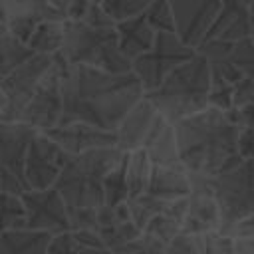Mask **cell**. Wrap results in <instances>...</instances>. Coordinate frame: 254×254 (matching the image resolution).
<instances>
[{"mask_svg": "<svg viewBox=\"0 0 254 254\" xmlns=\"http://www.w3.org/2000/svg\"><path fill=\"white\" fill-rule=\"evenodd\" d=\"M222 228V212L208 177L190 173V192L187 196V214L181 232H208Z\"/></svg>", "mask_w": 254, "mask_h": 254, "instance_id": "4fadbf2b", "label": "cell"}, {"mask_svg": "<svg viewBox=\"0 0 254 254\" xmlns=\"http://www.w3.org/2000/svg\"><path fill=\"white\" fill-rule=\"evenodd\" d=\"M222 232H226L232 238H254V214H248V216L234 220L232 224L222 228Z\"/></svg>", "mask_w": 254, "mask_h": 254, "instance_id": "8d00e7d4", "label": "cell"}, {"mask_svg": "<svg viewBox=\"0 0 254 254\" xmlns=\"http://www.w3.org/2000/svg\"><path fill=\"white\" fill-rule=\"evenodd\" d=\"M210 64L206 56L194 52L189 60L179 64L157 87L145 91V97L171 123L208 107Z\"/></svg>", "mask_w": 254, "mask_h": 254, "instance_id": "277c9868", "label": "cell"}, {"mask_svg": "<svg viewBox=\"0 0 254 254\" xmlns=\"http://www.w3.org/2000/svg\"><path fill=\"white\" fill-rule=\"evenodd\" d=\"M103 198L107 206H117L129 198V189H127V153L123 159L107 171L103 179Z\"/></svg>", "mask_w": 254, "mask_h": 254, "instance_id": "83f0119b", "label": "cell"}, {"mask_svg": "<svg viewBox=\"0 0 254 254\" xmlns=\"http://www.w3.org/2000/svg\"><path fill=\"white\" fill-rule=\"evenodd\" d=\"M153 165H179V149L175 137V123H171L165 115H161L151 129L147 141L143 143Z\"/></svg>", "mask_w": 254, "mask_h": 254, "instance_id": "cb8c5ba5", "label": "cell"}, {"mask_svg": "<svg viewBox=\"0 0 254 254\" xmlns=\"http://www.w3.org/2000/svg\"><path fill=\"white\" fill-rule=\"evenodd\" d=\"M208 179L220 204L222 228L242 216L254 214V161L244 159L234 169Z\"/></svg>", "mask_w": 254, "mask_h": 254, "instance_id": "52a82bcc", "label": "cell"}, {"mask_svg": "<svg viewBox=\"0 0 254 254\" xmlns=\"http://www.w3.org/2000/svg\"><path fill=\"white\" fill-rule=\"evenodd\" d=\"M151 169L153 161L149 159L147 151L143 147L133 149L127 153V189H129V198H135L143 194L149 187L151 179Z\"/></svg>", "mask_w": 254, "mask_h": 254, "instance_id": "484cf974", "label": "cell"}, {"mask_svg": "<svg viewBox=\"0 0 254 254\" xmlns=\"http://www.w3.org/2000/svg\"><path fill=\"white\" fill-rule=\"evenodd\" d=\"M20 198L26 210V226L48 230L52 234L71 228L67 204L56 185L48 189H28L20 192Z\"/></svg>", "mask_w": 254, "mask_h": 254, "instance_id": "7c38bea8", "label": "cell"}, {"mask_svg": "<svg viewBox=\"0 0 254 254\" xmlns=\"http://www.w3.org/2000/svg\"><path fill=\"white\" fill-rule=\"evenodd\" d=\"M93 0H50L62 20H79Z\"/></svg>", "mask_w": 254, "mask_h": 254, "instance_id": "e575fe53", "label": "cell"}, {"mask_svg": "<svg viewBox=\"0 0 254 254\" xmlns=\"http://www.w3.org/2000/svg\"><path fill=\"white\" fill-rule=\"evenodd\" d=\"M175 16V30L189 46L196 48L212 20L216 18L222 0H169Z\"/></svg>", "mask_w": 254, "mask_h": 254, "instance_id": "5bb4252c", "label": "cell"}, {"mask_svg": "<svg viewBox=\"0 0 254 254\" xmlns=\"http://www.w3.org/2000/svg\"><path fill=\"white\" fill-rule=\"evenodd\" d=\"M54 65L52 54H34L30 60L8 71L4 77H0V87L6 97V111L0 121H20V115L32 97L34 89L38 87L40 79L46 75V71Z\"/></svg>", "mask_w": 254, "mask_h": 254, "instance_id": "30bf717a", "label": "cell"}, {"mask_svg": "<svg viewBox=\"0 0 254 254\" xmlns=\"http://www.w3.org/2000/svg\"><path fill=\"white\" fill-rule=\"evenodd\" d=\"M254 32L248 4L238 0H222V6L212 20L210 28L202 36L198 44H218V46H232L234 42L250 36ZM196 44V46H198Z\"/></svg>", "mask_w": 254, "mask_h": 254, "instance_id": "9a60e30c", "label": "cell"}, {"mask_svg": "<svg viewBox=\"0 0 254 254\" xmlns=\"http://www.w3.org/2000/svg\"><path fill=\"white\" fill-rule=\"evenodd\" d=\"M64 64H65V60L60 54H54V65L40 79L38 87L34 89L32 97L28 99V103L20 115V121L32 125L38 131H46L60 123L62 109H64V97H62Z\"/></svg>", "mask_w": 254, "mask_h": 254, "instance_id": "9c48e42d", "label": "cell"}, {"mask_svg": "<svg viewBox=\"0 0 254 254\" xmlns=\"http://www.w3.org/2000/svg\"><path fill=\"white\" fill-rule=\"evenodd\" d=\"M230 119L242 129V127H254V103H246L242 107H232L226 111Z\"/></svg>", "mask_w": 254, "mask_h": 254, "instance_id": "74e56055", "label": "cell"}, {"mask_svg": "<svg viewBox=\"0 0 254 254\" xmlns=\"http://www.w3.org/2000/svg\"><path fill=\"white\" fill-rule=\"evenodd\" d=\"M0 190H2V181H0Z\"/></svg>", "mask_w": 254, "mask_h": 254, "instance_id": "7bdbcfd3", "label": "cell"}, {"mask_svg": "<svg viewBox=\"0 0 254 254\" xmlns=\"http://www.w3.org/2000/svg\"><path fill=\"white\" fill-rule=\"evenodd\" d=\"M93 2H101V0H93Z\"/></svg>", "mask_w": 254, "mask_h": 254, "instance_id": "ee69618b", "label": "cell"}, {"mask_svg": "<svg viewBox=\"0 0 254 254\" xmlns=\"http://www.w3.org/2000/svg\"><path fill=\"white\" fill-rule=\"evenodd\" d=\"M0 16L8 32L24 42L42 20H62L50 0H0Z\"/></svg>", "mask_w": 254, "mask_h": 254, "instance_id": "e0dca14e", "label": "cell"}, {"mask_svg": "<svg viewBox=\"0 0 254 254\" xmlns=\"http://www.w3.org/2000/svg\"><path fill=\"white\" fill-rule=\"evenodd\" d=\"M145 16L149 24L155 28V32H177L175 16L169 0H151V4L145 10Z\"/></svg>", "mask_w": 254, "mask_h": 254, "instance_id": "d6a6232c", "label": "cell"}, {"mask_svg": "<svg viewBox=\"0 0 254 254\" xmlns=\"http://www.w3.org/2000/svg\"><path fill=\"white\" fill-rule=\"evenodd\" d=\"M246 103H254V79L242 75L234 83V107H242Z\"/></svg>", "mask_w": 254, "mask_h": 254, "instance_id": "d590c367", "label": "cell"}, {"mask_svg": "<svg viewBox=\"0 0 254 254\" xmlns=\"http://www.w3.org/2000/svg\"><path fill=\"white\" fill-rule=\"evenodd\" d=\"M230 60L232 64L250 79H254V38L252 34L234 42L230 48Z\"/></svg>", "mask_w": 254, "mask_h": 254, "instance_id": "836d02e7", "label": "cell"}, {"mask_svg": "<svg viewBox=\"0 0 254 254\" xmlns=\"http://www.w3.org/2000/svg\"><path fill=\"white\" fill-rule=\"evenodd\" d=\"M252 38H254V32H252Z\"/></svg>", "mask_w": 254, "mask_h": 254, "instance_id": "f6af8a7d", "label": "cell"}, {"mask_svg": "<svg viewBox=\"0 0 254 254\" xmlns=\"http://www.w3.org/2000/svg\"><path fill=\"white\" fill-rule=\"evenodd\" d=\"M240 127L216 107H204L175 121L179 159L192 175L216 177L234 169L244 159L238 153Z\"/></svg>", "mask_w": 254, "mask_h": 254, "instance_id": "7a4b0ae2", "label": "cell"}, {"mask_svg": "<svg viewBox=\"0 0 254 254\" xmlns=\"http://www.w3.org/2000/svg\"><path fill=\"white\" fill-rule=\"evenodd\" d=\"M187 214V196L169 200L141 230L145 252H167V244L183 230Z\"/></svg>", "mask_w": 254, "mask_h": 254, "instance_id": "ac0fdd59", "label": "cell"}, {"mask_svg": "<svg viewBox=\"0 0 254 254\" xmlns=\"http://www.w3.org/2000/svg\"><path fill=\"white\" fill-rule=\"evenodd\" d=\"M123 155L125 151L117 145L69 155L56 181V189L62 192L67 208H97L105 204L103 179Z\"/></svg>", "mask_w": 254, "mask_h": 254, "instance_id": "5b68a950", "label": "cell"}, {"mask_svg": "<svg viewBox=\"0 0 254 254\" xmlns=\"http://www.w3.org/2000/svg\"><path fill=\"white\" fill-rule=\"evenodd\" d=\"M147 192L161 200H175L189 196L190 192V173L179 165H153Z\"/></svg>", "mask_w": 254, "mask_h": 254, "instance_id": "ffe728a7", "label": "cell"}, {"mask_svg": "<svg viewBox=\"0 0 254 254\" xmlns=\"http://www.w3.org/2000/svg\"><path fill=\"white\" fill-rule=\"evenodd\" d=\"M115 28H117V38H119V50L123 52L125 58L131 60V64L135 58H139L153 46L155 34H157L155 28L149 24L145 12L139 16L115 22Z\"/></svg>", "mask_w": 254, "mask_h": 254, "instance_id": "7402d4cb", "label": "cell"}, {"mask_svg": "<svg viewBox=\"0 0 254 254\" xmlns=\"http://www.w3.org/2000/svg\"><path fill=\"white\" fill-rule=\"evenodd\" d=\"M145 95V89L129 71H107L85 64H64L60 123L83 121L107 131H117L125 113Z\"/></svg>", "mask_w": 254, "mask_h": 254, "instance_id": "6da1fadb", "label": "cell"}, {"mask_svg": "<svg viewBox=\"0 0 254 254\" xmlns=\"http://www.w3.org/2000/svg\"><path fill=\"white\" fill-rule=\"evenodd\" d=\"M52 232L30 228V226H14L0 232V254H48V246L52 242Z\"/></svg>", "mask_w": 254, "mask_h": 254, "instance_id": "603a6c76", "label": "cell"}, {"mask_svg": "<svg viewBox=\"0 0 254 254\" xmlns=\"http://www.w3.org/2000/svg\"><path fill=\"white\" fill-rule=\"evenodd\" d=\"M38 133L24 121H0V181L2 190L24 192L28 183L24 179V159L32 137Z\"/></svg>", "mask_w": 254, "mask_h": 254, "instance_id": "ba28073f", "label": "cell"}, {"mask_svg": "<svg viewBox=\"0 0 254 254\" xmlns=\"http://www.w3.org/2000/svg\"><path fill=\"white\" fill-rule=\"evenodd\" d=\"M238 153L242 159L254 161V127H242L238 131Z\"/></svg>", "mask_w": 254, "mask_h": 254, "instance_id": "f35d334b", "label": "cell"}, {"mask_svg": "<svg viewBox=\"0 0 254 254\" xmlns=\"http://www.w3.org/2000/svg\"><path fill=\"white\" fill-rule=\"evenodd\" d=\"M167 202H169V200H161V198H157L155 194H151V192L145 190L143 194H139V196H135V198H127V208H129V214H131L133 222L143 230L145 224H147L157 212H161Z\"/></svg>", "mask_w": 254, "mask_h": 254, "instance_id": "f1b7e54d", "label": "cell"}, {"mask_svg": "<svg viewBox=\"0 0 254 254\" xmlns=\"http://www.w3.org/2000/svg\"><path fill=\"white\" fill-rule=\"evenodd\" d=\"M234 252L238 254H254V238H232Z\"/></svg>", "mask_w": 254, "mask_h": 254, "instance_id": "ab89813d", "label": "cell"}, {"mask_svg": "<svg viewBox=\"0 0 254 254\" xmlns=\"http://www.w3.org/2000/svg\"><path fill=\"white\" fill-rule=\"evenodd\" d=\"M99 4L113 22H121L143 14L151 4V0H101Z\"/></svg>", "mask_w": 254, "mask_h": 254, "instance_id": "1f68e13d", "label": "cell"}, {"mask_svg": "<svg viewBox=\"0 0 254 254\" xmlns=\"http://www.w3.org/2000/svg\"><path fill=\"white\" fill-rule=\"evenodd\" d=\"M208 105L216 107V109H222V111H228V109L234 107V83L212 67H210Z\"/></svg>", "mask_w": 254, "mask_h": 254, "instance_id": "4dcf8cb0", "label": "cell"}, {"mask_svg": "<svg viewBox=\"0 0 254 254\" xmlns=\"http://www.w3.org/2000/svg\"><path fill=\"white\" fill-rule=\"evenodd\" d=\"M65 20H42L30 34L28 46L38 54H58L64 42Z\"/></svg>", "mask_w": 254, "mask_h": 254, "instance_id": "d4e9b609", "label": "cell"}, {"mask_svg": "<svg viewBox=\"0 0 254 254\" xmlns=\"http://www.w3.org/2000/svg\"><path fill=\"white\" fill-rule=\"evenodd\" d=\"M163 113H159V109L153 105V101L149 97H141L121 119L119 127H117V147L125 153L143 147V143L147 141L151 129L155 127L157 119Z\"/></svg>", "mask_w": 254, "mask_h": 254, "instance_id": "d6986e66", "label": "cell"}, {"mask_svg": "<svg viewBox=\"0 0 254 254\" xmlns=\"http://www.w3.org/2000/svg\"><path fill=\"white\" fill-rule=\"evenodd\" d=\"M58 54L67 64H85L107 71H129L133 65L119 50L115 22L99 2H91L79 20H65Z\"/></svg>", "mask_w": 254, "mask_h": 254, "instance_id": "3957f363", "label": "cell"}, {"mask_svg": "<svg viewBox=\"0 0 254 254\" xmlns=\"http://www.w3.org/2000/svg\"><path fill=\"white\" fill-rule=\"evenodd\" d=\"M4 32H8V28H6V22H4V18L0 16V36H2Z\"/></svg>", "mask_w": 254, "mask_h": 254, "instance_id": "60d3db41", "label": "cell"}, {"mask_svg": "<svg viewBox=\"0 0 254 254\" xmlns=\"http://www.w3.org/2000/svg\"><path fill=\"white\" fill-rule=\"evenodd\" d=\"M36 52L18 36L4 32L0 36V77H4L8 71L30 60Z\"/></svg>", "mask_w": 254, "mask_h": 254, "instance_id": "4316f807", "label": "cell"}, {"mask_svg": "<svg viewBox=\"0 0 254 254\" xmlns=\"http://www.w3.org/2000/svg\"><path fill=\"white\" fill-rule=\"evenodd\" d=\"M67 159L69 153H65L44 131H38L32 137L24 159V179L28 183V189L54 187Z\"/></svg>", "mask_w": 254, "mask_h": 254, "instance_id": "8fae6325", "label": "cell"}, {"mask_svg": "<svg viewBox=\"0 0 254 254\" xmlns=\"http://www.w3.org/2000/svg\"><path fill=\"white\" fill-rule=\"evenodd\" d=\"M248 10H250V20H252V26H254V2L248 6Z\"/></svg>", "mask_w": 254, "mask_h": 254, "instance_id": "b9f144b4", "label": "cell"}, {"mask_svg": "<svg viewBox=\"0 0 254 254\" xmlns=\"http://www.w3.org/2000/svg\"><path fill=\"white\" fill-rule=\"evenodd\" d=\"M167 252H185V254H224L234 252L232 236H228L222 230H208V232H179L169 244Z\"/></svg>", "mask_w": 254, "mask_h": 254, "instance_id": "44dd1931", "label": "cell"}, {"mask_svg": "<svg viewBox=\"0 0 254 254\" xmlns=\"http://www.w3.org/2000/svg\"><path fill=\"white\" fill-rule=\"evenodd\" d=\"M44 133L48 137H52L69 155H77V153L97 149V147L117 145V133L115 131H107V129L83 123V121L58 123L56 127H50Z\"/></svg>", "mask_w": 254, "mask_h": 254, "instance_id": "2e32d148", "label": "cell"}, {"mask_svg": "<svg viewBox=\"0 0 254 254\" xmlns=\"http://www.w3.org/2000/svg\"><path fill=\"white\" fill-rule=\"evenodd\" d=\"M24 224H26V210L20 194L0 190V232Z\"/></svg>", "mask_w": 254, "mask_h": 254, "instance_id": "f546056e", "label": "cell"}, {"mask_svg": "<svg viewBox=\"0 0 254 254\" xmlns=\"http://www.w3.org/2000/svg\"><path fill=\"white\" fill-rule=\"evenodd\" d=\"M196 48L183 42L177 32H157L153 46L133 60L131 69L139 77L145 91L157 87L179 64L194 56Z\"/></svg>", "mask_w": 254, "mask_h": 254, "instance_id": "8992f818", "label": "cell"}]
</instances>
